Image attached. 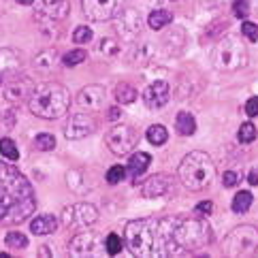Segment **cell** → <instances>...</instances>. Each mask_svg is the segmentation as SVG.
I'll return each instance as SVG.
<instances>
[{
  "label": "cell",
  "mask_w": 258,
  "mask_h": 258,
  "mask_svg": "<svg viewBox=\"0 0 258 258\" xmlns=\"http://www.w3.org/2000/svg\"><path fill=\"white\" fill-rule=\"evenodd\" d=\"M179 218H141L126 224L124 243L133 256H179L175 226Z\"/></svg>",
  "instance_id": "6da1fadb"
},
{
  "label": "cell",
  "mask_w": 258,
  "mask_h": 258,
  "mask_svg": "<svg viewBox=\"0 0 258 258\" xmlns=\"http://www.w3.org/2000/svg\"><path fill=\"white\" fill-rule=\"evenodd\" d=\"M36 209L32 183L13 164L0 162V224H20Z\"/></svg>",
  "instance_id": "7a4b0ae2"
},
{
  "label": "cell",
  "mask_w": 258,
  "mask_h": 258,
  "mask_svg": "<svg viewBox=\"0 0 258 258\" xmlns=\"http://www.w3.org/2000/svg\"><path fill=\"white\" fill-rule=\"evenodd\" d=\"M28 107L36 117L43 119H58L67 115L71 107V92L60 84H39L34 86L32 94L28 98Z\"/></svg>",
  "instance_id": "3957f363"
},
{
  "label": "cell",
  "mask_w": 258,
  "mask_h": 258,
  "mask_svg": "<svg viewBox=\"0 0 258 258\" xmlns=\"http://www.w3.org/2000/svg\"><path fill=\"white\" fill-rule=\"evenodd\" d=\"M177 177L192 192L205 190L211 183V179L216 177V164L205 152H190L179 162Z\"/></svg>",
  "instance_id": "277c9868"
},
{
  "label": "cell",
  "mask_w": 258,
  "mask_h": 258,
  "mask_svg": "<svg viewBox=\"0 0 258 258\" xmlns=\"http://www.w3.org/2000/svg\"><path fill=\"white\" fill-rule=\"evenodd\" d=\"M175 241H177L181 254L201 250L211 241V228L205 220H201V216L179 218L177 226H175Z\"/></svg>",
  "instance_id": "5b68a950"
},
{
  "label": "cell",
  "mask_w": 258,
  "mask_h": 258,
  "mask_svg": "<svg viewBox=\"0 0 258 258\" xmlns=\"http://www.w3.org/2000/svg\"><path fill=\"white\" fill-rule=\"evenodd\" d=\"M211 60H214V67L218 71L235 73L247 64V49L235 36H226V39L222 36V39H218V45L214 47Z\"/></svg>",
  "instance_id": "8992f818"
},
{
  "label": "cell",
  "mask_w": 258,
  "mask_h": 258,
  "mask_svg": "<svg viewBox=\"0 0 258 258\" xmlns=\"http://www.w3.org/2000/svg\"><path fill=\"white\" fill-rule=\"evenodd\" d=\"M258 247V228L243 224L233 228L224 239V254L226 256H247Z\"/></svg>",
  "instance_id": "52a82bcc"
},
{
  "label": "cell",
  "mask_w": 258,
  "mask_h": 258,
  "mask_svg": "<svg viewBox=\"0 0 258 258\" xmlns=\"http://www.w3.org/2000/svg\"><path fill=\"white\" fill-rule=\"evenodd\" d=\"M137 143H139V135H137V131L133 126H126V124L113 126L105 137V145L109 147V152L115 154V156L131 154Z\"/></svg>",
  "instance_id": "ba28073f"
},
{
  "label": "cell",
  "mask_w": 258,
  "mask_h": 258,
  "mask_svg": "<svg viewBox=\"0 0 258 258\" xmlns=\"http://www.w3.org/2000/svg\"><path fill=\"white\" fill-rule=\"evenodd\" d=\"M69 252L73 256H79V258L103 256L107 252V243L98 233H94V230H84V233H79V235H75L71 239Z\"/></svg>",
  "instance_id": "9c48e42d"
},
{
  "label": "cell",
  "mask_w": 258,
  "mask_h": 258,
  "mask_svg": "<svg viewBox=\"0 0 258 258\" xmlns=\"http://www.w3.org/2000/svg\"><path fill=\"white\" fill-rule=\"evenodd\" d=\"M98 220V209L90 203H73L62 211V224L67 228H88Z\"/></svg>",
  "instance_id": "30bf717a"
},
{
  "label": "cell",
  "mask_w": 258,
  "mask_h": 258,
  "mask_svg": "<svg viewBox=\"0 0 258 258\" xmlns=\"http://www.w3.org/2000/svg\"><path fill=\"white\" fill-rule=\"evenodd\" d=\"M124 0H81V9L90 22H109L122 11Z\"/></svg>",
  "instance_id": "8fae6325"
},
{
  "label": "cell",
  "mask_w": 258,
  "mask_h": 258,
  "mask_svg": "<svg viewBox=\"0 0 258 258\" xmlns=\"http://www.w3.org/2000/svg\"><path fill=\"white\" fill-rule=\"evenodd\" d=\"M71 11L69 0H43L41 9L36 11V22L41 24V28L45 30L47 26H56L58 22L67 20Z\"/></svg>",
  "instance_id": "7c38bea8"
},
{
  "label": "cell",
  "mask_w": 258,
  "mask_h": 258,
  "mask_svg": "<svg viewBox=\"0 0 258 258\" xmlns=\"http://www.w3.org/2000/svg\"><path fill=\"white\" fill-rule=\"evenodd\" d=\"M143 28V20H141V13L137 9H126V11L117 13V22H115V32L122 36V41L128 43H135L139 39Z\"/></svg>",
  "instance_id": "4fadbf2b"
},
{
  "label": "cell",
  "mask_w": 258,
  "mask_h": 258,
  "mask_svg": "<svg viewBox=\"0 0 258 258\" xmlns=\"http://www.w3.org/2000/svg\"><path fill=\"white\" fill-rule=\"evenodd\" d=\"M94 128H96V119L88 115V113H75V115H71L69 117V122L67 126H64V137L67 139H86L88 135L94 133Z\"/></svg>",
  "instance_id": "5bb4252c"
},
{
  "label": "cell",
  "mask_w": 258,
  "mask_h": 258,
  "mask_svg": "<svg viewBox=\"0 0 258 258\" xmlns=\"http://www.w3.org/2000/svg\"><path fill=\"white\" fill-rule=\"evenodd\" d=\"M169 98H171V88L167 81H154V84H150L145 88L143 92V100H145V105L150 107V109H160L169 103Z\"/></svg>",
  "instance_id": "9a60e30c"
},
{
  "label": "cell",
  "mask_w": 258,
  "mask_h": 258,
  "mask_svg": "<svg viewBox=\"0 0 258 258\" xmlns=\"http://www.w3.org/2000/svg\"><path fill=\"white\" fill-rule=\"evenodd\" d=\"M32 90L34 86L30 84L26 77H13V79H9L7 84H5V98L9 100V103H22V100L32 94Z\"/></svg>",
  "instance_id": "2e32d148"
},
{
  "label": "cell",
  "mask_w": 258,
  "mask_h": 258,
  "mask_svg": "<svg viewBox=\"0 0 258 258\" xmlns=\"http://www.w3.org/2000/svg\"><path fill=\"white\" fill-rule=\"evenodd\" d=\"M22 69V60L13 49H0V84L17 77Z\"/></svg>",
  "instance_id": "e0dca14e"
},
{
  "label": "cell",
  "mask_w": 258,
  "mask_h": 258,
  "mask_svg": "<svg viewBox=\"0 0 258 258\" xmlns=\"http://www.w3.org/2000/svg\"><path fill=\"white\" fill-rule=\"evenodd\" d=\"M171 186H173V177H169V175H164V173L152 175V177L145 179V183H143V197H147V199L164 197L171 190Z\"/></svg>",
  "instance_id": "ac0fdd59"
},
{
  "label": "cell",
  "mask_w": 258,
  "mask_h": 258,
  "mask_svg": "<svg viewBox=\"0 0 258 258\" xmlns=\"http://www.w3.org/2000/svg\"><path fill=\"white\" fill-rule=\"evenodd\" d=\"M105 103V88L103 86H86L79 90L77 105L84 109H98Z\"/></svg>",
  "instance_id": "d6986e66"
},
{
  "label": "cell",
  "mask_w": 258,
  "mask_h": 258,
  "mask_svg": "<svg viewBox=\"0 0 258 258\" xmlns=\"http://www.w3.org/2000/svg\"><path fill=\"white\" fill-rule=\"evenodd\" d=\"M58 228V218L53 214H41L30 222L32 235H51Z\"/></svg>",
  "instance_id": "ffe728a7"
},
{
  "label": "cell",
  "mask_w": 258,
  "mask_h": 258,
  "mask_svg": "<svg viewBox=\"0 0 258 258\" xmlns=\"http://www.w3.org/2000/svg\"><path fill=\"white\" fill-rule=\"evenodd\" d=\"M150 154H145V152H137L131 156V162H128V173L133 175V177H141V175L147 171V167H150Z\"/></svg>",
  "instance_id": "44dd1931"
},
{
  "label": "cell",
  "mask_w": 258,
  "mask_h": 258,
  "mask_svg": "<svg viewBox=\"0 0 258 258\" xmlns=\"http://www.w3.org/2000/svg\"><path fill=\"white\" fill-rule=\"evenodd\" d=\"M175 128H177V133L181 137H190L197 133V119L192 113L188 111H179L177 117H175Z\"/></svg>",
  "instance_id": "7402d4cb"
},
{
  "label": "cell",
  "mask_w": 258,
  "mask_h": 258,
  "mask_svg": "<svg viewBox=\"0 0 258 258\" xmlns=\"http://www.w3.org/2000/svg\"><path fill=\"white\" fill-rule=\"evenodd\" d=\"M171 22H173V11H169V9H156L147 17V26L152 30H160L164 26H169Z\"/></svg>",
  "instance_id": "603a6c76"
},
{
  "label": "cell",
  "mask_w": 258,
  "mask_h": 258,
  "mask_svg": "<svg viewBox=\"0 0 258 258\" xmlns=\"http://www.w3.org/2000/svg\"><path fill=\"white\" fill-rule=\"evenodd\" d=\"M56 62H58V49L56 47H47V49H43V51L36 53L34 67L41 69V71H51Z\"/></svg>",
  "instance_id": "cb8c5ba5"
},
{
  "label": "cell",
  "mask_w": 258,
  "mask_h": 258,
  "mask_svg": "<svg viewBox=\"0 0 258 258\" xmlns=\"http://www.w3.org/2000/svg\"><path fill=\"white\" fill-rule=\"evenodd\" d=\"M252 192H247V190H241V192H237V195L233 197V203H230V207H233L235 214H245L247 209L252 207Z\"/></svg>",
  "instance_id": "d4e9b609"
},
{
  "label": "cell",
  "mask_w": 258,
  "mask_h": 258,
  "mask_svg": "<svg viewBox=\"0 0 258 258\" xmlns=\"http://www.w3.org/2000/svg\"><path fill=\"white\" fill-rule=\"evenodd\" d=\"M145 137H147V141H150L152 145L158 147V145H162V143H167V139H169V133H167V128H164L162 124H154V126L147 128Z\"/></svg>",
  "instance_id": "484cf974"
},
{
  "label": "cell",
  "mask_w": 258,
  "mask_h": 258,
  "mask_svg": "<svg viewBox=\"0 0 258 258\" xmlns=\"http://www.w3.org/2000/svg\"><path fill=\"white\" fill-rule=\"evenodd\" d=\"M137 92L131 84H119L115 88V98H117V103H122V105H128V103H135L137 100Z\"/></svg>",
  "instance_id": "4316f807"
},
{
  "label": "cell",
  "mask_w": 258,
  "mask_h": 258,
  "mask_svg": "<svg viewBox=\"0 0 258 258\" xmlns=\"http://www.w3.org/2000/svg\"><path fill=\"white\" fill-rule=\"evenodd\" d=\"M7 247H11V250H24V247H28V237L20 230H11V233H7Z\"/></svg>",
  "instance_id": "83f0119b"
},
{
  "label": "cell",
  "mask_w": 258,
  "mask_h": 258,
  "mask_svg": "<svg viewBox=\"0 0 258 258\" xmlns=\"http://www.w3.org/2000/svg\"><path fill=\"white\" fill-rule=\"evenodd\" d=\"M152 58H154V45L152 43H141L133 53L135 64H145V62H150Z\"/></svg>",
  "instance_id": "f1b7e54d"
},
{
  "label": "cell",
  "mask_w": 258,
  "mask_h": 258,
  "mask_svg": "<svg viewBox=\"0 0 258 258\" xmlns=\"http://www.w3.org/2000/svg\"><path fill=\"white\" fill-rule=\"evenodd\" d=\"M0 154H3L7 160H17L20 158V150L15 147V141L9 139V137L0 139Z\"/></svg>",
  "instance_id": "f546056e"
},
{
  "label": "cell",
  "mask_w": 258,
  "mask_h": 258,
  "mask_svg": "<svg viewBox=\"0 0 258 258\" xmlns=\"http://www.w3.org/2000/svg\"><path fill=\"white\" fill-rule=\"evenodd\" d=\"M34 147L39 152H51L56 147V137L49 135V133H43V135H36L34 139Z\"/></svg>",
  "instance_id": "4dcf8cb0"
},
{
  "label": "cell",
  "mask_w": 258,
  "mask_h": 258,
  "mask_svg": "<svg viewBox=\"0 0 258 258\" xmlns=\"http://www.w3.org/2000/svg\"><path fill=\"white\" fill-rule=\"evenodd\" d=\"M256 137H258V131H256V126L252 122L241 124V128H239V133H237L239 143H252Z\"/></svg>",
  "instance_id": "1f68e13d"
},
{
  "label": "cell",
  "mask_w": 258,
  "mask_h": 258,
  "mask_svg": "<svg viewBox=\"0 0 258 258\" xmlns=\"http://www.w3.org/2000/svg\"><path fill=\"white\" fill-rule=\"evenodd\" d=\"M84 60H88V51L86 49H73L69 53L62 56V64L64 67H75V64H81Z\"/></svg>",
  "instance_id": "d6a6232c"
},
{
  "label": "cell",
  "mask_w": 258,
  "mask_h": 258,
  "mask_svg": "<svg viewBox=\"0 0 258 258\" xmlns=\"http://www.w3.org/2000/svg\"><path fill=\"white\" fill-rule=\"evenodd\" d=\"M105 243H107V254H111V256L119 254V252H122V247H124V241H122V237H119V235H115V233L107 235Z\"/></svg>",
  "instance_id": "836d02e7"
},
{
  "label": "cell",
  "mask_w": 258,
  "mask_h": 258,
  "mask_svg": "<svg viewBox=\"0 0 258 258\" xmlns=\"http://www.w3.org/2000/svg\"><path fill=\"white\" fill-rule=\"evenodd\" d=\"M98 51L105 53L107 58H113V56H117V53H119V45L113 39H103V41H100V45H98Z\"/></svg>",
  "instance_id": "e575fe53"
},
{
  "label": "cell",
  "mask_w": 258,
  "mask_h": 258,
  "mask_svg": "<svg viewBox=\"0 0 258 258\" xmlns=\"http://www.w3.org/2000/svg\"><path fill=\"white\" fill-rule=\"evenodd\" d=\"M228 30V20H218L209 26L207 30V36H211V39H222V34Z\"/></svg>",
  "instance_id": "d590c367"
},
{
  "label": "cell",
  "mask_w": 258,
  "mask_h": 258,
  "mask_svg": "<svg viewBox=\"0 0 258 258\" xmlns=\"http://www.w3.org/2000/svg\"><path fill=\"white\" fill-rule=\"evenodd\" d=\"M73 41L79 43V45H86L92 41V28H88V26H77L75 32H73Z\"/></svg>",
  "instance_id": "8d00e7d4"
},
{
  "label": "cell",
  "mask_w": 258,
  "mask_h": 258,
  "mask_svg": "<svg viewBox=\"0 0 258 258\" xmlns=\"http://www.w3.org/2000/svg\"><path fill=\"white\" fill-rule=\"evenodd\" d=\"M124 177H126V169H124V167H119V164H117V167H111V169L107 171V181L111 183V186L119 183Z\"/></svg>",
  "instance_id": "74e56055"
},
{
  "label": "cell",
  "mask_w": 258,
  "mask_h": 258,
  "mask_svg": "<svg viewBox=\"0 0 258 258\" xmlns=\"http://www.w3.org/2000/svg\"><path fill=\"white\" fill-rule=\"evenodd\" d=\"M233 13H235V17H239V20H245V17L250 15V3H247V0H235Z\"/></svg>",
  "instance_id": "f35d334b"
},
{
  "label": "cell",
  "mask_w": 258,
  "mask_h": 258,
  "mask_svg": "<svg viewBox=\"0 0 258 258\" xmlns=\"http://www.w3.org/2000/svg\"><path fill=\"white\" fill-rule=\"evenodd\" d=\"M241 34L247 41H258V24L254 22H243L241 24Z\"/></svg>",
  "instance_id": "ab89813d"
},
{
  "label": "cell",
  "mask_w": 258,
  "mask_h": 258,
  "mask_svg": "<svg viewBox=\"0 0 258 258\" xmlns=\"http://www.w3.org/2000/svg\"><path fill=\"white\" fill-rule=\"evenodd\" d=\"M211 211H214V203H211V201H203V203H199V205L195 207V214L201 216V218L209 216Z\"/></svg>",
  "instance_id": "60d3db41"
},
{
  "label": "cell",
  "mask_w": 258,
  "mask_h": 258,
  "mask_svg": "<svg viewBox=\"0 0 258 258\" xmlns=\"http://www.w3.org/2000/svg\"><path fill=\"white\" fill-rule=\"evenodd\" d=\"M222 183H224V188H233L239 183V177H237V173L235 171H226L222 175Z\"/></svg>",
  "instance_id": "b9f144b4"
},
{
  "label": "cell",
  "mask_w": 258,
  "mask_h": 258,
  "mask_svg": "<svg viewBox=\"0 0 258 258\" xmlns=\"http://www.w3.org/2000/svg\"><path fill=\"white\" fill-rule=\"evenodd\" d=\"M245 113L250 115V117H256V115H258V96L250 98V100L245 103Z\"/></svg>",
  "instance_id": "7bdbcfd3"
},
{
  "label": "cell",
  "mask_w": 258,
  "mask_h": 258,
  "mask_svg": "<svg viewBox=\"0 0 258 258\" xmlns=\"http://www.w3.org/2000/svg\"><path fill=\"white\" fill-rule=\"evenodd\" d=\"M117 117H119V109L111 107V109H109V119H117Z\"/></svg>",
  "instance_id": "ee69618b"
},
{
  "label": "cell",
  "mask_w": 258,
  "mask_h": 258,
  "mask_svg": "<svg viewBox=\"0 0 258 258\" xmlns=\"http://www.w3.org/2000/svg\"><path fill=\"white\" fill-rule=\"evenodd\" d=\"M250 183H252V186H258V173L256 171L250 173Z\"/></svg>",
  "instance_id": "f6af8a7d"
},
{
  "label": "cell",
  "mask_w": 258,
  "mask_h": 258,
  "mask_svg": "<svg viewBox=\"0 0 258 258\" xmlns=\"http://www.w3.org/2000/svg\"><path fill=\"white\" fill-rule=\"evenodd\" d=\"M160 7H169V5H173V3H177V0H156Z\"/></svg>",
  "instance_id": "bcb514c9"
},
{
  "label": "cell",
  "mask_w": 258,
  "mask_h": 258,
  "mask_svg": "<svg viewBox=\"0 0 258 258\" xmlns=\"http://www.w3.org/2000/svg\"><path fill=\"white\" fill-rule=\"evenodd\" d=\"M17 3H20V5H32L34 0H17Z\"/></svg>",
  "instance_id": "7dc6e473"
}]
</instances>
